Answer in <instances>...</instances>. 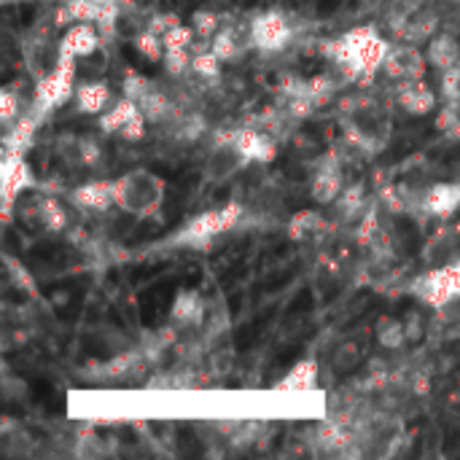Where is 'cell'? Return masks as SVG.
<instances>
[{"label": "cell", "mask_w": 460, "mask_h": 460, "mask_svg": "<svg viewBox=\"0 0 460 460\" xmlns=\"http://www.w3.org/2000/svg\"><path fill=\"white\" fill-rule=\"evenodd\" d=\"M114 183V202L119 210L132 213L135 218L154 216L162 208L164 200V183L159 175L138 167L124 172L122 178L111 180Z\"/></svg>", "instance_id": "obj_1"}, {"label": "cell", "mask_w": 460, "mask_h": 460, "mask_svg": "<svg viewBox=\"0 0 460 460\" xmlns=\"http://www.w3.org/2000/svg\"><path fill=\"white\" fill-rule=\"evenodd\" d=\"M75 59L73 54L57 49L52 70L36 81V95H33V111L46 116L49 111L65 106L75 95Z\"/></svg>", "instance_id": "obj_2"}, {"label": "cell", "mask_w": 460, "mask_h": 460, "mask_svg": "<svg viewBox=\"0 0 460 460\" xmlns=\"http://www.w3.org/2000/svg\"><path fill=\"white\" fill-rule=\"evenodd\" d=\"M409 294L431 310H441L444 305L457 299L460 297V258L455 256L452 261L441 266H431L428 272L417 274L409 286Z\"/></svg>", "instance_id": "obj_3"}, {"label": "cell", "mask_w": 460, "mask_h": 460, "mask_svg": "<svg viewBox=\"0 0 460 460\" xmlns=\"http://www.w3.org/2000/svg\"><path fill=\"white\" fill-rule=\"evenodd\" d=\"M242 213L245 208L240 202H229L224 208H216V210H205L200 213L197 218H192L186 226H183L172 242L175 245H186V248H194V245H205L226 232H232L240 221H242Z\"/></svg>", "instance_id": "obj_4"}, {"label": "cell", "mask_w": 460, "mask_h": 460, "mask_svg": "<svg viewBox=\"0 0 460 460\" xmlns=\"http://www.w3.org/2000/svg\"><path fill=\"white\" fill-rule=\"evenodd\" d=\"M342 38L350 46L353 65L361 70V75L383 70V65L391 54V44L380 36V30H375V28H353Z\"/></svg>", "instance_id": "obj_5"}, {"label": "cell", "mask_w": 460, "mask_h": 460, "mask_svg": "<svg viewBox=\"0 0 460 460\" xmlns=\"http://www.w3.org/2000/svg\"><path fill=\"white\" fill-rule=\"evenodd\" d=\"M250 46L261 52H281L291 44L294 28L281 12H264L250 22Z\"/></svg>", "instance_id": "obj_6"}, {"label": "cell", "mask_w": 460, "mask_h": 460, "mask_svg": "<svg viewBox=\"0 0 460 460\" xmlns=\"http://www.w3.org/2000/svg\"><path fill=\"white\" fill-rule=\"evenodd\" d=\"M33 186V172L20 154H4L0 162V192H4V218L9 221L14 200Z\"/></svg>", "instance_id": "obj_7"}, {"label": "cell", "mask_w": 460, "mask_h": 460, "mask_svg": "<svg viewBox=\"0 0 460 460\" xmlns=\"http://www.w3.org/2000/svg\"><path fill=\"white\" fill-rule=\"evenodd\" d=\"M248 164H250V159L237 148L234 140H216L213 143V151L205 159L202 175H205V180L221 183V180L237 175L240 170H245Z\"/></svg>", "instance_id": "obj_8"}, {"label": "cell", "mask_w": 460, "mask_h": 460, "mask_svg": "<svg viewBox=\"0 0 460 460\" xmlns=\"http://www.w3.org/2000/svg\"><path fill=\"white\" fill-rule=\"evenodd\" d=\"M425 65H428V57L420 54V49L415 44H399V46H391V54L383 65V73L391 78V81H407V78H425Z\"/></svg>", "instance_id": "obj_9"}, {"label": "cell", "mask_w": 460, "mask_h": 460, "mask_svg": "<svg viewBox=\"0 0 460 460\" xmlns=\"http://www.w3.org/2000/svg\"><path fill=\"white\" fill-rule=\"evenodd\" d=\"M396 106L409 116H425L436 108V91L425 83V78H407L396 83Z\"/></svg>", "instance_id": "obj_10"}, {"label": "cell", "mask_w": 460, "mask_h": 460, "mask_svg": "<svg viewBox=\"0 0 460 460\" xmlns=\"http://www.w3.org/2000/svg\"><path fill=\"white\" fill-rule=\"evenodd\" d=\"M460 210V180H441L423 192L420 213L431 218H449Z\"/></svg>", "instance_id": "obj_11"}, {"label": "cell", "mask_w": 460, "mask_h": 460, "mask_svg": "<svg viewBox=\"0 0 460 460\" xmlns=\"http://www.w3.org/2000/svg\"><path fill=\"white\" fill-rule=\"evenodd\" d=\"M345 192V175H342V164L337 156H326L321 162V167L315 170L313 180H310V194L315 202L321 205H334L337 197Z\"/></svg>", "instance_id": "obj_12"}, {"label": "cell", "mask_w": 460, "mask_h": 460, "mask_svg": "<svg viewBox=\"0 0 460 460\" xmlns=\"http://www.w3.org/2000/svg\"><path fill=\"white\" fill-rule=\"evenodd\" d=\"M70 200H73V205H78L81 210H89V213H106V210L116 208V202H114V183L111 180L83 183V186L70 192Z\"/></svg>", "instance_id": "obj_13"}, {"label": "cell", "mask_w": 460, "mask_h": 460, "mask_svg": "<svg viewBox=\"0 0 460 460\" xmlns=\"http://www.w3.org/2000/svg\"><path fill=\"white\" fill-rule=\"evenodd\" d=\"M100 46V28L91 25V22H73L67 28V33L62 36L59 46L62 52L73 54V57H89L95 54Z\"/></svg>", "instance_id": "obj_14"}, {"label": "cell", "mask_w": 460, "mask_h": 460, "mask_svg": "<svg viewBox=\"0 0 460 460\" xmlns=\"http://www.w3.org/2000/svg\"><path fill=\"white\" fill-rule=\"evenodd\" d=\"M234 143L237 148L250 159V162H272L274 156H278V143H274V138H269L266 132H258L253 127H240L234 130Z\"/></svg>", "instance_id": "obj_15"}, {"label": "cell", "mask_w": 460, "mask_h": 460, "mask_svg": "<svg viewBox=\"0 0 460 460\" xmlns=\"http://www.w3.org/2000/svg\"><path fill=\"white\" fill-rule=\"evenodd\" d=\"M170 321L178 329H197L205 321V302L197 291H180L172 302Z\"/></svg>", "instance_id": "obj_16"}, {"label": "cell", "mask_w": 460, "mask_h": 460, "mask_svg": "<svg viewBox=\"0 0 460 460\" xmlns=\"http://www.w3.org/2000/svg\"><path fill=\"white\" fill-rule=\"evenodd\" d=\"M75 106L81 114L100 116L111 103V86L106 81H86L75 86Z\"/></svg>", "instance_id": "obj_17"}, {"label": "cell", "mask_w": 460, "mask_h": 460, "mask_svg": "<svg viewBox=\"0 0 460 460\" xmlns=\"http://www.w3.org/2000/svg\"><path fill=\"white\" fill-rule=\"evenodd\" d=\"M38 122H41V114H38V111H30L28 116H20V119L6 130L4 154H20V156H22V154L33 146Z\"/></svg>", "instance_id": "obj_18"}, {"label": "cell", "mask_w": 460, "mask_h": 460, "mask_svg": "<svg viewBox=\"0 0 460 460\" xmlns=\"http://www.w3.org/2000/svg\"><path fill=\"white\" fill-rule=\"evenodd\" d=\"M315 388H318V363L313 358L294 363L291 372L274 385V391H283V393H310Z\"/></svg>", "instance_id": "obj_19"}, {"label": "cell", "mask_w": 460, "mask_h": 460, "mask_svg": "<svg viewBox=\"0 0 460 460\" xmlns=\"http://www.w3.org/2000/svg\"><path fill=\"white\" fill-rule=\"evenodd\" d=\"M425 57H428V62H431L436 70L455 67V65H460V44H457V38H452V33L439 30V33L428 41Z\"/></svg>", "instance_id": "obj_20"}, {"label": "cell", "mask_w": 460, "mask_h": 460, "mask_svg": "<svg viewBox=\"0 0 460 460\" xmlns=\"http://www.w3.org/2000/svg\"><path fill=\"white\" fill-rule=\"evenodd\" d=\"M455 245H457V229H452V226L439 229V232L428 240V245H425V250H423L425 264H428V266H441V264L452 261V258H455Z\"/></svg>", "instance_id": "obj_21"}, {"label": "cell", "mask_w": 460, "mask_h": 460, "mask_svg": "<svg viewBox=\"0 0 460 460\" xmlns=\"http://www.w3.org/2000/svg\"><path fill=\"white\" fill-rule=\"evenodd\" d=\"M138 111H140V108H138L135 100L122 98V100H116L108 111L100 114V130H103L106 135H119V132L127 127V122H130Z\"/></svg>", "instance_id": "obj_22"}, {"label": "cell", "mask_w": 460, "mask_h": 460, "mask_svg": "<svg viewBox=\"0 0 460 460\" xmlns=\"http://www.w3.org/2000/svg\"><path fill=\"white\" fill-rule=\"evenodd\" d=\"M334 208H337L339 218L358 221L361 213L366 210V189H363V183H350V186H345V192L337 197Z\"/></svg>", "instance_id": "obj_23"}, {"label": "cell", "mask_w": 460, "mask_h": 460, "mask_svg": "<svg viewBox=\"0 0 460 460\" xmlns=\"http://www.w3.org/2000/svg\"><path fill=\"white\" fill-rule=\"evenodd\" d=\"M323 232H326V218L318 210H302V213L291 216V221H289V237L297 242H305L307 237H315Z\"/></svg>", "instance_id": "obj_24"}, {"label": "cell", "mask_w": 460, "mask_h": 460, "mask_svg": "<svg viewBox=\"0 0 460 460\" xmlns=\"http://www.w3.org/2000/svg\"><path fill=\"white\" fill-rule=\"evenodd\" d=\"M377 342L385 347V350H401L407 342H409V337H407V323H401L399 318H388V315H383L380 321H377Z\"/></svg>", "instance_id": "obj_25"}, {"label": "cell", "mask_w": 460, "mask_h": 460, "mask_svg": "<svg viewBox=\"0 0 460 460\" xmlns=\"http://www.w3.org/2000/svg\"><path fill=\"white\" fill-rule=\"evenodd\" d=\"M210 52H213L221 62H232V59H237V54L242 52L240 33H237L234 28H221V30L210 38Z\"/></svg>", "instance_id": "obj_26"}, {"label": "cell", "mask_w": 460, "mask_h": 460, "mask_svg": "<svg viewBox=\"0 0 460 460\" xmlns=\"http://www.w3.org/2000/svg\"><path fill=\"white\" fill-rule=\"evenodd\" d=\"M135 49L146 57V59H151V62H162V57H164V52H167V46H164V38L159 36V33H154V30H140L138 36H135Z\"/></svg>", "instance_id": "obj_27"}, {"label": "cell", "mask_w": 460, "mask_h": 460, "mask_svg": "<svg viewBox=\"0 0 460 460\" xmlns=\"http://www.w3.org/2000/svg\"><path fill=\"white\" fill-rule=\"evenodd\" d=\"M70 14L75 22H91L98 25L103 12H106V4H100V0H65Z\"/></svg>", "instance_id": "obj_28"}, {"label": "cell", "mask_w": 460, "mask_h": 460, "mask_svg": "<svg viewBox=\"0 0 460 460\" xmlns=\"http://www.w3.org/2000/svg\"><path fill=\"white\" fill-rule=\"evenodd\" d=\"M38 216H41V224L49 232H65V226H67L65 208L57 200H41L38 202Z\"/></svg>", "instance_id": "obj_29"}, {"label": "cell", "mask_w": 460, "mask_h": 460, "mask_svg": "<svg viewBox=\"0 0 460 460\" xmlns=\"http://www.w3.org/2000/svg\"><path fill=\"white\" fill-rule=\"evenodd\" d=\"M192 62H194V54L189 49H167L164 57H162V65L170 75H183L192 70Z\"/></svg>", "instance_id": "obj_30"}, {"label": "cell", "mask_w": 460, "mask_h": 460, "mask_svg": "<svg viewBox=\"0 0 460 460\" xmlns=\"http://www.w3.org/2000/svg\"><path fill=\"white\" fill-rule=\"evenodd\" d=\"M20 116H22V103L17 98V91L14 89H4V91H0V122H4V127L9 130Z\"/></svg>", "instance_id": "obj_31"}, {"label": "cell", "mask_w": 460, "mask_h": 460, "mask_svg": "<svg viewBox=\"0 0 460 460\" xmlns=\"http://www.w3.org/2000/svg\"><path fill=\"white\" fill-rule=\"evenodd\" d=\"M192 70H194L200 78H218V73H221V59H218L210 49H202V52L194 54Z\"/></svg>", "instance_id": "obj_32"}, {"label": "cell", "mask_w": 460, "mask_h": 460, "mask_svg": "<svg viewBox=\"0 0 460 460\" xmlns=\"http://www.w3.org/2000/svg\"><path fill=\"white\" fill-rule=\"evenodd\" d=\"M194 36L197 30L194 28H186V25H175L172 30H167L162 38H164V46L167 49H189L194 44Z\"/></svg>", "instance_id": "obj_33"}, {"label": "cell", "mask_w": 460, "mask_h": 460, "mask_svg": "<svg viewBox=\"0 0 460 460\" xmlns=\"http://www.w3.org/2000/svg\"><path fill=\"white\" fill-rule=\"evenodd\" d=\"M156 83L151 81V78H146V75H138V73H130L127 78H124V98H130V100H143L148 91L154 89Z\"/></svg>", "instance_id": "obj_34"}, {"label": "cell", "mask_w": 460, "mask_h": 460, "mask_svg": "<svg viewBox=\"0 0 460 460\" xmlns=\"http://www.w3.org/2000/svg\"><path fill=\"white\" fill-rule=\"evenodd\" d=\"M75 148H78V159H81V164H86V167H95V164H98V159H103V148H100V143H98V140H91V138H78V140H75Z\"/></svg>", "instance_id": "obj_35"}, {"label": "cell", "mask_w": 460, "mask_h": 460, "mask_svg": "<svg viewBox=\"0 0 460 460\" xmlns=\"http://www.w3.org/2000/svg\"><path fill=\"white\" fill-rule=\"evenodd\" d=\"M192 28L197 30V38H202V41H210V38L221 30V28H218V17L210 14V12H197Z\"/></svg>", "instance_id": "obj_36"}, {"label": "cell", "mask_w": 460, "mask_h": 460, "mask_svg": "<svg viewBox=\"0 0 460 460\" xmlns=\"http://www.w3.org/2000/svg\"><path fill=\"white\" fill-rule=\"evenodd\" d=\"M146 124H148V119L143 116V111H138V114L127 122V127H124L119 135H122L124 140H130V143H138V140L146 135Z\"/></svg>", "instance_id": "obj_37"}, {"label": "cell", "mask_w": 460, "mask_h": 460, "mask_svg": "<svg viewBox=\"0 0 460 460\" xmlns=\"http://www.w3.org/2000/svg\"><path fill=\"white\" fill-rule=\"evenodd\" d=\"M175 25H180V20L175 17V14H156V17H151L148 20V30H154V33H159V36H164L167 30H172Z\"/></svg>", "instance_id": "obj_38"}, {"label": "cell", "mask_w": 460, "mask_h": 460, "mask_svg": "<svg viewBox=\"0 0 460 460\" xmlns=\"http://www.w3.org/2000/svg\"><path fill=\"white\" fill-rule=\"evenodd\" d=\"M358 361H361V353H358L355 345H345V347L339 350V355H337V366H339V369H345V372H350Z\"/></svg>", "instance_id": "obj_39"}, {"label": "cell", "mask_w": 460, "mask_h": 460, "mask_svg": "<svg viewBox=\"0 0 460 460\" xmlns=\"http://www.w3.org/2000/svg\"><path fill=\"white\" fill-rule=\"evenodd\" d=\"M407 337H409V342H415V339L423 337V326H420V318L417 315L407 318Z\"/></svg>", "instance_id": "obj_40"}, {"label": "cell", "mask_w": 460, "mask_h": 460, "mask_svg": "<svg viewBox=\"0 0 460 460\" xmlns=\"http://www.w3.org/2000/svg\"><path fill=\"white\" fill-rule=\"evenodd\" d=\"M100 4H116V0H100Z\"/></svg>", "instance_id": "obj_41"}]
</instances>
